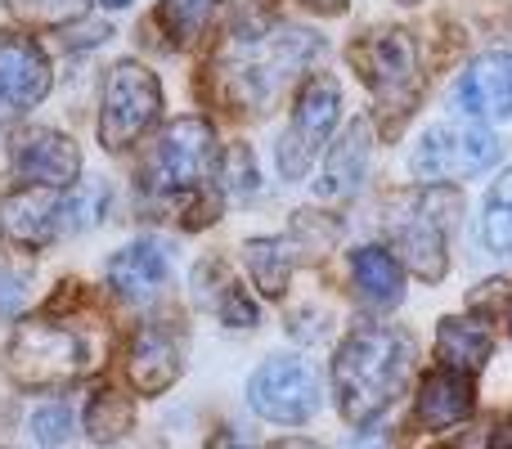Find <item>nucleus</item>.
<instances>
[{"label": "nucleus", "mask_w": 512, "mask_h": 449, "mask_svg": "<svg viewBox=\"0 0 512 449\" xmlns=\"http://www.w3.org/2000/svg\"><path fill=\"white\" fill-rule=\"evenodd\" d=\"M414 378V342L391 324H360L346 333L333 360L337 409L351 427L382 418Z\"/></svg>", "instance_id": "obj_1"}, {"label": "nucleus", "mask_w": 512, "mask_h": 449, "mask_svg": "<svg viewBox=\"0 0 512 449\" xmlns=\"http://www.w3.org/2000/svg\"><path fill=\"white\" fill-rule=\"evenodd\" d=\"M319 50H324V41L315 32H301V27H239L225 54L216 59V72L230 81L234 104L261 108Z\"/></svg>", "instance_id": "obj_2"}, {"label": "nucleus", "mask_w": 512, "mask_h": 449, "mask_svg": "<svg viewBox=\"0 0 512 449\" xmlns=\"http://www.w3.org/2000/svg\"><path fill=\"white\" fill-rule=\"evenodd\" d=\"M99 342L90 328H77L68 319H23L9 337L5 369L18 387H63L77 382L81 373L99 369Z\"/></svg>", "instance_id": "obj_3"}, {"label": "nucleus", "mask_w": 512, "mask_h": 449, "mask_svg": "<svg viewBox=\"0 0 512 449\" xmlns=\"http://www.w3.org/2000/svg\"><path fill=\"white\" fill-rule=\"evenodd\" d=\"M216 176V131L203 117H176L144 162V189L153 198H185Z\"/></svg>", "instance_id": "obj_4"}, {"label": "nucleus", "mask_w": 512, "mask_h": 449, "mask_svg": "<svg viewBox=\"0 0 512 449\" xmlns=\"http://www.w3.org/2000/svg\"><path fill=\"white\" fill-rule=\"evenodd\" d=\"M162 86L144 63H113L104 77V104H99V144L108 153H122L158 122Z\"/></svg>", "instance_id": "obj_5"}, {"label": "nucleus", "mask_w": 512, "mask_h": 449, "mask_svg": "<svg viewBox=\"0 0 512 449\" xmlns=\"http://www.w3.org/2000/svg\"><path fill=\"white\" fill-rule=\"evenodd\" d=\"M499 153H504V144H499V135L490 131V126L441 122L418 140L409 167H414V176L427 180V185H454V180L486 176L499 162Z\"/></svg>", "instance_id": "obj_6"}, {"label": "nucleus", "mask_w": 512, "mask_h": 449, "mask_svg": "<svg viewBox=\"0 0 512 449\" xmlns=\"http://www.w3.org/2000/svg\"><path fill=\"white\" fill-rule=\"evenodd\" d=\"M351 63L360 68V77L369 81V90L378 95V104L387 108V113H396V122L409 113V108H414L418 90H423L414 32H405V27L369 32L351 50Z\"/></svg>", "instance_id": "obj_7"}, {"label": "nucleus", "mask_w": 512, "mask_h": 449, "mask_svg": "<svg viewBox=\"0 0 512 449\" xmlns=\"http://www.w3.org/2000/svg\"><path fill=\"white\" fill-rule=\"evenodd\" d=\"M337 113H342V86H337V77H328V72L310 77L306 86H301V95H297V108H292L288 131L279 135V171H283V180L306 176L310 158H315V153L328 144V135H333Z\"/></svg>", "instance_id": "obj_8"}, {"label": "nucleus", "mask_w": 512, "mask_h": 449, "mask_svg": "<svg viewBox=\"0 0 512 449\" xmlns=\"http://www.w3.org/2000/svg\"><path fill=\"white\" fill-rule=\"evenodd\" d=\"M248 405L256 418L279 427H301L319 409V378L297 355H270L248 382Z\"/></svg>", "instance_id": "obj_9"}, {"label": "nucleus", "mask_w": 512, "mask_h": 449, "mask_svg": "<svg viewBox=\"0 0 512 449\" xmlns=\"http://www.w3.org/2000/svg\"><path fill=\"white\" fill-rule=\"evenodd\" d=\"M459 216V194H441V185H427V194L414 203L405 221H391V243L405 256V265L418 279L436 283L445 274V238L450 221Z\"/></svg>", "instance_id": "obj_10"}, {"label": "nucleus", "mask_w": 512, "mask_h": 449, "mask_svg": "<svg viewBox=\"0 0 512 449\" xmlns=\"http://www.w3.org/2000/svg\"><path fill=\"white\" fill-rule=\"evenodd\" d=\"M50 95V59L23 32H0V135L18 113Z\"/></svg>", "instance_id": "obj_11"}, {"label": "nucleus", "mask_w": 512, "mask_h": 449, "mask_svg": "<svg viewBox=\"0 0 512 449\" xmlns=\"http://www.w3.org/2000/svg\"><path fill=\"white\" fill-rule=\"evenodd\" d=\"M0 229L9 243L41 252L59 234H68V198H59V189L50 185H27L18 194H9L0 203Z\"/></svg>", "instance_id": "obj_12"}, {"label": "nucleus", "mask_w": 512, "mask_h": 449, "mask_svg": "<svg viewBox=\"0 0 512 449\" xmlns=\"http://www.w3.org/2000/svg\"><path fill=\"white\" fill-rule=\"evenodd\" d=\"M14 171L27 185H50V189H72L81 176V153L68 135L36 126V131L18 135L14 144Z\"/></svg>", "instance_id": "obj_13"}, {"label": "nucleus", "mask_w": 512, "mask_h": 449, "mask_svg": "<svg viewBox=\"0 0 512 449\" xmlns=\"http://www.w3.org/2000/svg\"><path fill=\"white\" fill-rule=\"evenodd\" d=\"M472 409H477V391H472V373L450 369L441 364L436 373H427L418 382V396H414V423L423 432H450V427L468 423Z\"/></svg>", "instance_id": "obj_14"}, {"label": "nucleus", "mask_w": 512, "mask_h": 449, "mask_svg": "<svg viewBox=\"0 0 512 449\" xmlns=\"http://www.w3.org/2000/svg\"><path fill=\"white\" fill-rule=\"evenodd\" d=\"M459 108L477 122H508L512 117V54L490 50L477 63H468V72L459 77Z\"/></svg>", "instance_id": "obj_15"}, {"label": "nucleus", "mask_w": 512, "mask_h": 449, "mask_svg": "<svg viewBox=\"0 0 512 449\" xmlns=\"http://www.w3.org/2000/svg\"><path fill=\"white\" fill-rule=\"evenodd\" d=\"M180 337L171 333L167 324H144L131 342V355H126V373H131V387L140 396H158L171 382L180 378Z\"/></svg>", "instance_id": "obj_16"}, {"label": "nucleus", "mask_w": 512, "mask_h": 449, "mask_svg": "<svg viewBox=\"0 0 512 449\" xmlns=\"http://www.w3.org/2000/svg\"><path fill=\"white\" fill-rule=\"evenodd\" d=\"M369 158H373V126L360 117V122L346 126V135L333 144V153H328L324 171H319V180H315V198L337 203V198L360 194L364 176H369Z\"/></svg>", "instance_id": "obj_17"}, {"label": "nucleus", "mask_w": 512, "mask_h": 449, "mask_svg": "<svg viewBox=\"0 0 512 449\" xmlns=\"http://www.w3.org/2000/svg\"><path fill=\"white\" fill-rule=\"evenodd\" d=\"M167 274H171L167 252H162L153 238H135V243H126L122 252L108 261V288H113L122 301L140 306V301L158 297Z\"/></svg>", "instance_id": "obj_18"}, {"label": "nucleus", "mask_w": 512, "mask_h": 449, "mask_svg": "<svg viewBox=\"0 0 512 449\" xmlns=\"http://www.w3.org/2000/svg\"><path fill=\"white\" fill-rule=\"evenodd\" d=\"M351 274H355L360 297L378 310L400 306V297H405V274H400V261L387 252V247H355Z\"/></svg>", "instance_id": "obj_19"}, {"label": "nucleus", "mask_w": 512, "mask_h": 449, "mask_svg": "<svg viewBox=\"0 0 512 449\" xmlns=\"http://www.w3.org/2000/svg\"><path fill=\"white\" fill-rule=\"evenodd\" d=\"M194 297L203 301L207 310H216L230 328H252L256 324V306L248 301V292L230 279V270H225L221 261H203L194 270Z\"/></svg>", "instance_id": "obj_20"}, {"label": "nucleus", "mask_w": 512, "mask_h": 449, "mask_svg": "<svg viewBox=\"0 0 512 449\" xmlns=\"http://www.w3.org/2000/svg\"><path fill=\"white\" fill-rule=\"evenodd\" d=\"M436 355L450 369L481 373L490 364V355H495V333L481 319H445L441 333H436Z\"/></svg>", "instance_id": "obj_21"}, {"label": "nucleus", "mask_w": 512, "mask_h": 449, "mask_svg": "<svg viewBox=\"0 0 512 449\" xmlns=\"http://www.w3.org/2000/svg\"><path fill=\"white\" fill-rule=\"evenodd\" d=\"M481 243L490 256L512 261V171L490 185L486 207H481Z\"/></svg>", "instance_id": "obj_22"}, {"label": "nucleus", "mask_w": 512, "mask_h": 449, "mask_svg": "<svg viewBox=\"0 0 512 449\" xmlns=\"http://www.w3.org/2000/svg\"><path fill=\"white\" fill-rule=\"evenodd\" d=\"M243 261H248L256 288H261L265 297H283V288H288V274H292L288 247L274 243V238H248V243H243Z\"/></svg>", "instance_id": "obj_23"}, {"label": "nucleus", "mask_w": 512, "mask_h": 449, "mask_svg": "<svg viewBox=\"0 0 512 449\" xmlns=\"http://www.w3.org/2000/svg\"><path fill=\"white\" fill-rule=\"evenodd\" d=\"M135 423V409H131V396L122 391H99L90 396V409H86V432L90 441H122Z\"/></svg>", "instance_id": "obj_24"}, {"label": "nucleus", "mask_w": 512, "mask_h": 449, "mask_svg": "<svg viewBox=\"0 0 512 449\" xmlns=\"http://www.w3.org/2000/svg\"><path fill=\"white\" fill-rule=\"evenodd\" d=\"M9 9L23 23H68L86 9V0H9Z\"/></svg>", "instance_id": "obj_25"}, {"label": "nucleus", "mask_w": 512, "mask_h": 449, "mask_svg": "<svg viewBox=\"0 0 512 449\" xmlns=\"http://www.w3.org/2000/svg\"><path fill=\"white\" fill-rule=\"evenodd\" d=\"M68 427H72V409L68 405H45L41 414L32 418V432L41 445H63L68 441Z\"/></svg>", "instance_id": "obj_26"}, {"label": "nucleus", "mask_w": 512, "mask_h": 449, "mask_svg": "<svg viewBox=\"0 0 512 449\" xmlns=\"http://www.w3.org/2000/svg\"><path fill=\"white\" fill-rule=\"evenodd\" d=\"M225 189L239 198H252L256 194V171H252V149H234L225 158Z\"/></svg>", "instance_id": "obj_27"}, {"label": "nucleus", "mask_w": 512, "mask_h": 449, "mask_svg": "<svg viewBox=\"0 0 512 449\" xmlns=\"http://www.w3.org/2000/svg\"><path fill=\"white\" fill-rule=\"evenodd\" d=\"M18 306H23V288H18L14 279H5V274H0V315H14Z\"/></svg>", "instance_id": "obj_28"}, {"label": "nucleus", "mask_w": 512, "mask_h": 449, "mask_svg": "<svg viewBox=\"0 0 512 449\" xmlns=\"http://www.w3.org/2000/svg\"><path fill=\"white\" fill-rule=\"evenodd\" d=\"M301 5H310L315 14H337V9H342L346 0H301Z\"/></svg>", "instance_id": "obj_29"}, {"label": "nucleus", "mask_w": 512, "mask_h": 449, "mask_svg": "<svg viewBox=\"0 0 512 449\" xmlns=\"http://www.w3.org/2000/svg\"><path fill=\"white\" fill-rule=\"evenodd\" d=\"M99 5H104V9H126L131 0H99Z\"/></svg>", "instance_id": "obj_30"}, {"label": "nucleus", "mask_w": 512, "mask_h": 449, "mask_svg": "<svg viewBox=\"0 0 512 449\" xmlns=\"http://www.w3.org/2000/svg\"><path fill=\"white\" fill-rule=\"evenodd\" d=\"M180 5H194L198 9V5H207V0H180Z\"/></svg>", "instance_id": "obj_31"}, {"label": "nucleus", "mask_w": 512, "mask_h": 449, "mask_svg": "<svg viewBox=\"0 0 512 449\" xmlns=\"http://www.w3.org/2000/svg\"><path fill=\"white\" fill-rule=\"evenodd\" d=\"M508 324H512V310H508Z\"/></svg>", "instance_id": "obj_32"}, {"label": "nucleus", "mask_w": 512, "mask_h": 449, "mask_svg": "<svg viewBox=\"0 0 512 449\" xmlns=\"http://www.w3.org/2000/svg\"><path fill=\"white\" fill-rule=\"evenodd\" d=\"M405 5H409V0H405Z\"/></svg>", "instance_id": "obj_33"}]
</instances>
